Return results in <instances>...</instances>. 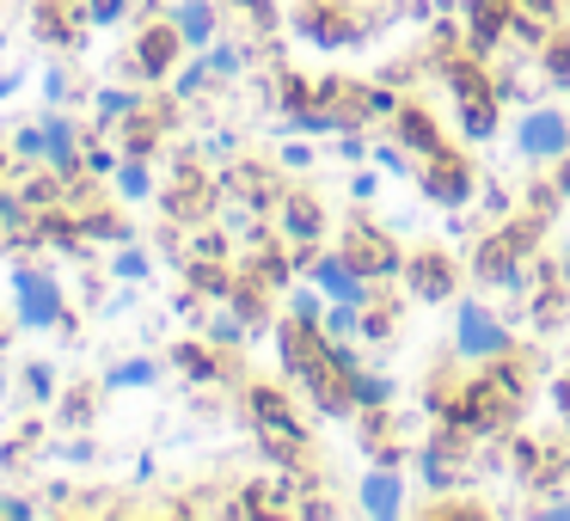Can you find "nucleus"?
I'll use <instances>...</instances> for the list:
<instances>
[{"label": "nucleus", "mask_w": 570, "mask_h": 521, "mask_svg": "<svg viewBox=\"0 0 570 521\" xmlns=\"http://www.w3.org/2000/svg\"><path fill=\"white\" fill-rule=\"evenodd\" d=\"M160 381V368H154L148 356H136V362H117L111 374H105V386H111V393H129V386H154Z\"/></svg>", "instance_id": "obj_10"}, {"label": "nucleus", "mask_w": 570, "mask_h": 521, "mask_svg": "<svg viewBox=\"0 0 570 521\" xmlns=\"http://www.w3.org/2000/svg\"><path fill=\"white\" fill-rule=\"evenodd\" d=\"M515 148H521V160H564L570 154V117L552 111V105L521 111L515 117Z\"/></svg>", "instance_id": "obj_2"}, {"label": "nucleus", "mask_w": 570, "mask_h": 521, "mask_svg": "<svg viewBox=\"0 0 570 521\" xmlns=\"http://www.w3.org/2000/svg\"><path fill=\"white\" fill-rule=\"evenodd\" d=\"M173 26H178V38H185V50H209L215 31H222V13H215V0H178Z\"/></svg>", "instance_id": "obj_7"}, {"label": "nucleus", "mask_w": 570, "mask_h": 521, "mask_svg": "<svg viewBox=\"0 0 570 521\" xmlns=\"http://www.w3.org/2000/svg\"><path fill=\"white\" fill-rule=\"evenodd\" d=\"M411 283L423 288V301H442L448 295V264L442 258H417L411 264Z\"/></svg>", "instance_id": "obj_11"}, {"label": "nucleus", "mask_w": 570, "mask_h": 521, "mask_svg": "<svg viewBox=\"0 0 570 521\" xmlns=\"http://www.w3.org/2000/svg\"><path fill=\"white\" fill-rule=\"evenodd\" d=\"M117 190H124V203H141V197L154 190L148 166H141V160H124V166H117Z\"/></svg>", "instance_id": "obj_13"}, {"label": "nucleus", "mask_w": 570, "mask_h": 521, "mask_svg": "<svg viewBox=\"0 0 570 521\" xmlns=\"http://www.w3.org/2000/svg\"><path fill=\"white\" fill-rule=\"evenodd\" d=\"M350 399H356V405H386V399H393V381H381V374H350Z\"/></svg>", "instance_id": "obj_12"}, {"label": "nucleus", "mask_w": 570, "mask_h": 521, "mask_svg": "<svg viewBox=\"0 0 570 521\" xmlns=\"http://www.w3.org/2000/svg\"><path fill=\"white\" fill-rule=\"evenodd\" d=\"M13 307H19V320H26L31 332H50V325H62V288H56V276H43V271H13Z\"/></svg>", "instance_id": "obj_3"}, {"label": "nucleus", "mask_w": 570, "mask_h": 521, "mask_svg": "<svg viewBox=\"0 0 570 521\" xmlns=\"http://www.w3.org/2000/svg\"><path fill=\"white\" fill-rule=\"evenodd\" d=\"M362 509L368 515H381V521H393V515H405V484H399V472H368L362 479Z\"/></svg>", "instance_id": "obj_9"}, {"label": "nucleus", "mask_w": 570, "mask_h": 521, "mask_svg": "<svg viewBox=\"0 0 570 521\" xmlns=\"http://www.w3.org/2000/svg\"><path fill=\"white\" fill-rule=\"evenodd\" d=\"M0 515H7V521H26L31 503H26V497H0Z\"/></svg>", "instance_id": "obj_22"}, {"label": "nucleus", "mask_w": 570, "mask_h": 521, "mask_svg": "<svg viewBox=\"0 0 570 521\" xmlns=\"http://www.w3.org/2000/svg\"><path fill=\"white\" fill-rule=\"evenodd\" d=\"M283 222H288V234H295V246H307V234L320 227V209H313V203H295V197H288V203H283Z\"/></svg>", "instance_id": "obj_14"}, {"label": "nucleus", "mask_w": 570, "mask_h": 521, "mask_svg": "<svg viewBox=\"0 0 570 521\" xmlns=\"http://www.w3.org/2000/svg\"><path fill=\"white\" fill-rule=\"evenodd\" d=\"M87 19H92V26H111V19H124V0H92Z\"/></svg>", "instance_id": "obj_21"}, {"label": "nucleus", "mask_w": 570, "mask_h": 521, "mask_svg": "<svg viewBox=\"0 0 570 521\" xmlns=\"http://www.w3.org/2000/svg\"><path fill=\"white\" fill-rule=\"evenodd\" d=\"M178 50H185V38H178V26L166 19V26H154L148 38L136 43V68H141L148 80H160L166 68H173V56H178Z\"/></svg>", "instance_id": "obj_8"}, {"label": "nucleus", "mask_w": 570, "mask_h": 521, "mask_svg": "<svg viewBox=\"0 0 570 521\" xmlns=\"http://www.w3.org/2000/svg\"><path fill=\"white\" fill-rule=\"evenodd\" d=\"M564 448H570V386H564Z\"/></svg>", "instance_id": "obj_24"}, {"label": "nucleus", "mask_w": 570, "mask_h": 521, "mask_svg": "<svg viewBox=\"0 0 570 521\" xmlns=\"http://www.w3.org/2000/svg\"><path fill=\"white\" fill-rule=\"evenodd\" d=\"M454 350L466 362H497V356H509V325L497 320L484 301H460V313H454Z\"/></svg>", "instance_id": "obj_1"}, {"label": "nucleus", "mask_w": 570, "mask_h": 521, "mask_svg": "<svg viewBox=\"0 0 570 521\" xmlns=\"http://www.w3.org/2000/svg\"><path fill=\"white\" fill-rule=\"evenodd\" d=\"M129 111H136V99H129V92H99V117H105V124H117V117H129Z\"/></svg>", "instance_id": "obj_16"}, {"label": "nucleus", "mask_w": 570, "mask_h": 521, "mask_svg": "<svg viewBox=\"0 0 570 521\" xmlns=\"http://www.w3.org/2000/svg\"><path fill=\"white\" fill-rule=\"evenodd\" d=\"M0 50H7V38H0Z\"/></svg>", "instance_id": "obj_26"}, {"label": "nucleus", "mask_w": 570, "mask_h": 521, "mask_svg": "<svg viewBox=\"0 0 570 521\" xmlns=\"http://www.w3.org/2000/svg\"><path fill=\"white\" fill-rule=\"evenodd\" d=\"M0 399H7V374H0Z\"/></svg>", "instance_id": "obj_25"}, {"label": "nucleus", "mask_w": 570, "mask_h": 521, "mask_svg": "<svg viewBox=\"0 0 570 521\" xmlns=\"http://www.w3.org/2000/svg\"><path fill=\"white\" fill-rule=\"evenodd\" d=\"M203 62H209V75H239V50H222V43H209Z\"/></svg>", "instance_id": "obj_18"}, {"label": "nucleus", "mask_w": 570, "mask_h": 521, "mask_svg": "<svg viewBox=\"0 0 570 521\" xmlns=\"http://www.w3.org/2000/svg\"><path fill=\"white\" fill-rule=\"evenodd\" d=\"M423 197L435 203H466L472 197V173L460 160H448V154H435L430 166H423Z\"/></svg>", "instance_id": "obj_6"}, {"label": "nucleus", "mask_w": 570, "mask_h": 521, "mask_svg": "<svg viewBox=\"0 0 570 521\" xmlns=\"http://www.w3.org/2000/svg\"><path fill=\"white\" fill-rule=\"evenodd\" d=\"M19 80H26V75H19V68H7V75H0V99H7V92H19Z\"/></svg>", "instance_id": "obj_23"}, {"label": "nucleus", "mask_w": 570, "mask_h": 521, "mask_svg": "<svg viewBox=\"0 0 570 521\" xmlns=\"http://www.w3.org/2000/svg\"><path fill=\"white\" fill-rule=\"evenodd\" d=\"M26 386H31V399H50L56 393V374L43 368V362H31V374H26Z\"/></svg>", "instance_id": "obj_19"}, {"label": "nucleus", "mask_w": 570, "mask_h": 521, "mask_svg": "<svg viewBox=\"0 0 570 521\" xmlns=\"http://www.w3.org/2000/svg\"><path fill=\"white\" fill-rule=\"evenodd\" d=\"M117 276L141 283V276H148V258H141V252H117Z\"/></svg>", "instance_id": "obj_20"}, {"label": "nucleus", "mask_w": 570, "mask_h": 521, "mask_svg": "<svg viewBox=\"0 0 570 521\" xmlns=\"http://www.w3.org/2000/svg\"><path fill=\"white\" fill-rule=\"evenodd\" d=\"M203 80H209V62H203V50H197V62L173 80V92H185V99H190V92H203Z\"/></svg>", "instance_id": "obj_17"}, {"label": "nucleus", "mask_w": 570, "mask_h": 521, "mask_svg": "<svg viewBox=\"0 0 570 521\" xmlns=\"http://www.w3.org/2000/svg\"><path fill=\"white\" fill-rule=\"evenodd\" d=\"M313 288H320L325 301H350V307H368V276L350 264V252H320L313 258Z\"/></svg>", "instance_id": "obj_4"}, {"label": "nucleus", "mask_w": 570, "mask_h": 521, "mask_svg": "<svg viewBox=\"0 0 570 521\" xmlns=\"http://www.w3.org/2000/svg\"><path fill=\"white\" fill-rule=\"evenodd\" d=\"M43 160H50L62 178H75V173H80V129L68 124L62 111L43 117Z\"/></svg>", "instance_id": "obj_5"}, {"label": "nucleus", "mask_w": 570, "mask_h": 521, "mask_svg": "<svg viewBox=\"0 0 570 521\" xmlns=\"http://www.w3.org/2000/svg\"><path fill=\"white\" fill-rule=\"evenodd\" d=\"M43 99H50V105H68V99H75V80H68V68H50V75H43Z\"/></svg>", "instance_id": "obj_15"}]
</instances>
